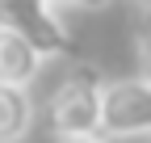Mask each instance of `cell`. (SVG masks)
<instances>
[{"mask_svg": "<svg viewBox=\"0 0 151 143\" xmlns=\"http://www.w3.org/2000/svg\"><path fill=\"white\" fill-rule=\"evenodd\" d=\"M101 110H105V80L92 63H76L67 80L55 88L46 105V122L59 139H105L101 135Z\"/></svg>", "mask_w": 151, "mask_h": 143, "instance_id": "cell-1", "label": "cell"}, {"mask_svg": "<svg viewBox=\"0 0 151 143\" xmlns=\"http://www.w3.org/2000/svg\"><path fill=\"white\" fill-rule=\"evenodd\" d=\"M55 9H59V4H50V0H0V30L25 38L42 59L71 55L76 42H71L63 17Z\"/></svg>", "mask_w": 151, "mask_h": 143, "instance_id": "cell-2", "label": "cell"}, {"mask_svg": "<svg viewBox=\"0 0 151 143\" xmlns=\"http://www.w3.org/2000/svg\"><path fill=\"white\" fill-rule=\"evenodd\" d=\"M101 135L105 139H143V135H151V80L147 76L105 84Z\"/></svg>", "mask_w": 151, "mask_h": 143, "instance_id": "cell-3", "label": "cell"}, {"mask_svg": "<svg viewBox=\"0 0 151 143\" xmlns=\"http://www.w3.org/2000/svg\"><path fill=\"white\" fill-rule=\"evenodd\" d=\"M38 72H42V55H38L25 38L0 30V84H21V88H29V84L38 80Z\"/></svg>", "mask_w": 151, "mask_h": 143, "instance_id": "cell-4", "label": "cell"}, {"mask_svg": "<svg viewBox=\"0 0 151 143\" xmlns=\"http://www.w3.org/2000/svg\"><path fill=\"white\" fill-rule=\"evenodd\" d=\"M34 126V97L21 84H0V143H21Z\"/></svg>", "mask_w": 151, "mask_h": 143, "instance_id": "cell-5", "label": "cell"}, {"mask_svg": "<svg viewBox=\"0 0 151 143\" xmlns=\"http://www.w3.org/2000/svg\"><path fill=\"white\" fill-rule=\"evenodd\" d=\"M130 42H134V63L139 76L151 80V0H143L134 13V25H130Z\"/></svg>", "mask_w": 151, "mask_h": 143, "instance_id": "cell-6", "label": "cell"}, {"mask_svg": "<svg viewBox=\"0 0 151 143\" xmlns=\"http://www.w3.org/2000/svg\"><path fill=\"white\" fill-rule=\"evenodd\" d=\"M50 4H63V9H105L109 0H50Z\"/></svg>", "mask_w": 151, "mask_h": 143, "instance_id": "cell-7", "label": "cell"}, {"mask_svg": "<svg viewBox=\"0 0 151 143\" xmlns=\"http://www.w3.org/2000/svg\"><path fill=\"white\" fill-rule=\"evenodd\" d=\"M59 143H109V139H59Z\"/></svg>", "mask_w": 151, "mask_h": 143, "instance_id": "cell-8", "label": "cell"}]
</instances>
